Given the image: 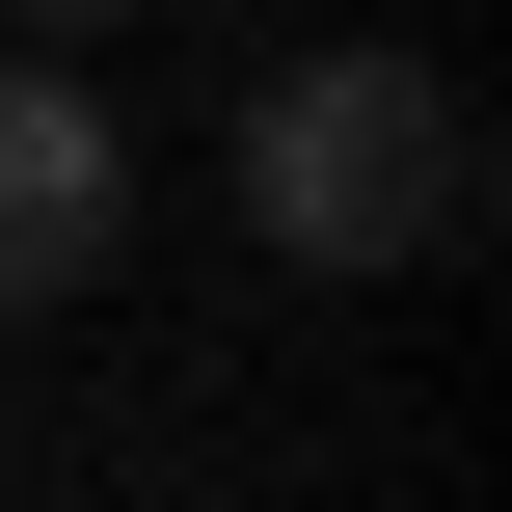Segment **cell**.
<instances>
[{
    "mask_svg": "<svg viewBox=\"0 0 512 512\" xmlns=\"http://www.w3.org/2000/svg\"><path fill=\"white\" fill-rule=\"evenodd\" d=\"M216 162H243L270 270H432V243L486 216V135H459V81H432V54H378V27H351V54H270Z\"/></svg>",
    "mask_w": 512,
    "mask_h": 512,
    "instance_id": "obj_1",
    "label": "cell"
},
{
    "mask_svg": "<svg viewBox=\"0 0 512 512\" xmlns=\"http://www.w3.org/2000/svg\"><path fill=\"white\" fill-rule=\"evenodd\" d=\"M0 27H108V0H0Z\"/></svg>",
    "mask_w": 512,
    "mask_h": 512,
    "instance_id": "obj_3",
    "label": "cell"
},
{
    "mask_svg": "<svg viewBox=\"0 0 512 512\" xmlns=\"http://www.w3.org/2000/svg\"><path fill=\"white\" fill-rule=\"evenodd\" d=\"M108 243H135V135H108L54 54H0V324L108 297Z\"/></svg>",
    "mask_w": 512,
    "mask_h": 512,
    "instance_id": "obj_2",
    "label": "cell"
}]
</instances>
